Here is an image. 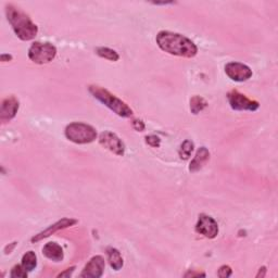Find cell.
Returning <instances> with one entry per match:
<instances>
[{
	"label": "cell",
	"mask_w": 278,
	"mask_h": 278,
	"mask_svg": "<svg viewBox=\"0 0 278 278\" xmlns=\"http://www.w3.org/2000/svg\"><path fill=\"white\" fill-rule=\"evenodd\" d=\"M156 41L160 49L172 56L193 58L198 53L196 44L191 39L179 33L161 31L157 34Z\"/></svg>",
	"instance_id": "obj_1"
},
{
	"label": "cell",
	"mask_w": 278,
	"mask_h": 278,
	"mask_svg": "<svg viewBox=\"0 0 278 278\" xmlns=\"http://www.w3.org/2000/svg\"><path fill=\"white\" fill-rule=\"evenodd\" d=\"M5 15L15 35L21 40L28 41L36 37L38 27L24 11L9 3L5 4Z\"/></svg>",
	"instance_id": "obj_2"
},
{
	"label": "cell",
	"mask_w": 278,
	"mask_h": 278,
	"mask_svg": "<svg viewBox=\"0 0 278 278\" xmlns=\"http://www.w3.org/2000/svg\"><path fill=\"white\" fill-rule=\"evenodd\" d=\"M88 91L92 93V96L97 99L98 101L104 104L106 108H109L111 111H113L116 115L121 117H131L133 115V110L129 108L126 102H124L123 100L114 96L113 93H111L109 91H106L105 88H102L97 85H92L88 88Z\"/></svg>",
	"instance_id": "obj_3"
},
{
	"label": "cell",
	"mask_w": 278,
	"mask_h": 278,
	"mask_svg": "<svg viewBox=\"0 0 278 278\" xmlns=\"http://www.w3.org/2000/svg\"><path fill=\"white\" fill-rule=\"evenodd\" d=\"M66 137L78 145L91 144L97 139V131L90 124L82 122H73L69 124L64 131Z\"/></svg>",
	"instance_id": "obj_4"
},
{
	"label": "cell",
	"mask_w": 278,
	"mask_h": 278,
	"mask_svg": "<svg viewBox=\"0 0 278 278\" xmlns=\"http://www.w3.org/2000/svg\"><path fill=\"white\" fill-rule=\"evenodd\" d=\"M57 56V48L51 43L35 41L28 49L29 60L36 64H46L51 62Z\"/></svg>",
	"instance_id": "obj_5"
},
{
	"label": "cell",
	"mask_w": 278,
	"mask_h": 278,
	"mask_svg": "<svg viewBox=\"0 0 278 278\" xmlns=\"http://www.w3.org/2000/svg\"><path fill=\"white\" fill-rule=\"evenodd\" d=\"M227 99L230 108L235 111H257L260 103L256 100H251L238 91H230L227 93Z\"/></svg>",
	"instance_id": "obj_6"
},
{
	"label": "cell",
	"mask_w": 278,
	"mask_h": 278,
	"mask_svg": "<svg viewBox=\"0 0 278 278\" xmlns=\"http://www.w3.org/2000/svg\"><path fill=\"white\" fill-rule=\"evenodd\" d=\"M99 144L101 145L106 150L114 153V155L122 157L125 153V145L120 139L117 135L112 132H102L99 135Z\"/></svg>",
	"instance_id": "obj_7"
},
{
	"label": "cell",
	"mask_w": 278,
	"mask_h": 278,
	"mask_svg": "<svg viewBox=\"0 0 278 278\" xmlns=\"http://www.w3.org/2000/svg\"><path fill=\"white\" fill-rule=\"evenodd\" d=\"M225 73L228 78L235 82H246L253 75L252 70L240 62H229L225 66Z\"/></svg>",
	"instance_id": "obj_8"
},
{
	"label": "cell",
	"mask_w": 278,
	"mask_h": 278,
	"mask_svg": "<svg viewBox=\"0 0 278 278\" xmlns=\"http://www.w3.org/2000/svg\"><path fill=\"white\" fill-rule=\"evenodd\" d=\"M196 232L205 238L213 239L218 235V224L213 217L206 214H200L196 224Z\"/></svg>",
	"instance_id": "obj_9"
},
{
	"label": "cell",
	"mask_w": 278,
	"mask_h": 278,
	"mask_svg": "<svg viewBox=\"0 0 278 278\" xmlns=\"http://www.w3.org/2000/svg\"><path fill=\"white\" fill-rule=\"evenodd\" d=\"M78 223H79V221L74 220V218L64 217V218H62V220L56 222L55 224H52V225H50L48 228L44 229L43 232H40L37 235H35L34 237H32V239H31L32 244H36V242H39L40 240L50 237L51 235L56 234L57 232H59V230H62V229L69 228L71 226H74L75 224H78Z\"/></svg>",
	"instance_id": "obj_10"
},
{
	"label": "cell",
	"mask_w": 278,
	"mask_h": 278,
	"mask_svg": "<svg viewBox=\"0 0 278 278\" xmlns=\"http://www.w3.org/2000/svg\"><path fill=\"white\" fill-rule=\"evenodd\" d=\"M105 269L104 259L101 256L93 257L85 265L84 270L81 273V277L85 278H99L103 275Z\"/></svg>",
	"instance_id": "obj_11"
},
{
	"label": "cell",
	"mask_w": 278,
	"mask_h": 278,
	"mask_svg": "<svg viewBox=\"0 0 278 278\" xmlns=\"http://www.w3.org/2000/svg\"><path fill=\"white\" fill-rule=\"evenodd\" d=\"M20 108V102L14 96L7 97L2 100L1 108H0V121L1 123L10 122L14 119Z\"/></svg>",
	"instance_id": "obj_12"
},
{
	"label": "cell",
	"mask_w": 278,
	"mask_h": 278,
	"mask_svg": "<svg viewBox=\"0 0 278 278\" xmlns=\"http://www.w3.org/2000/svg\"><path fill=\"white\" fill-rule=\"evenodd\" d=\"M210 160V151L205 147H201L200 149L194 155L193 159L191 160L190 165H189V171L191 173H196L198 171L202 169L205 163Z\"/></svg>",
	"instance_id": "obj_13"
},
{
	"label": "cell",
	"mask_w": 278,
	"mask_h": 278,
	"mask_svg": "<svg viewBox=\"0 0 278 278\" xmlns=\"http://www.w3.org/2000/svg\"><path fill=\"white\" fill-rule=\"evenodd\" d=\"M43 254L53 262H61L64 259V252L62 247L57 242H48L43 248Z\"/></svg>",
	"instance_id": "obj_14"
},
{
	"label": "cell",
	"mask_w": 278,
	"mask_h": 278,
	"mask_svg": "<svg viewBox=\"0 0 278 278\" xmlns=\"http://www.w3.org/2000/svg\"><path fill=\"white\" fill-rule=\"evenodd\" d=\"M106 254H108V261L111 269H113L114 271H120L124 264L120 251L115 249V248L110 247L106 249Z\"/></svg>",
	"instance_id": "obj_15"
},
{
	"label": "cell",
	"mask_w": 278,
	"mask_h": 278,
	"mask_svg": "<svg viewBox=\"0 0 278 278\" xmlns=\"http://www.w3.org/2000/svg\"><path fill=\"white\" fill-rule=\"evenodd\" d=\"M22 266L27 272H32L37 266V257L34 251H27L24 256L22 257Z\"/></svg>",
	"instance_id": "obj_16"
},
{
	"label": "cell",
	"mask_w": 278,
	"mask_h": 278,
	"mask_svg": "<svg viewBox=\"0 0 278 278\" xmlns=\"http://www.w3.org/2000/svg\"><path fill=\"white\" fill-rule=\"evenodd\" d=\"M96 53L99 57L106 59V60H109V61L116 62V61H119V59H120L119 53L113 49L108 48V47H98V48L96 49Z\"/></svg>",
	"instance_id": "obj_17"
},
{
	"label": "cell",
	"mask_w": 278,
	"mask_h": 278,
	"mask_svg": "<svg viewBox=\"0 0 278 278\" xmlns=\"http://www.w3.org/2000/svg\"><path fill=\"white\" fill-rule=\"evenodd\" d=\"M206 106H208V102L205 101V99L200 97V96H193L190 99V111L193 114H198L201 111H203Z\"/></svg>",
	"instance_id": "obj_18"
},
{
	"label": "cell",
	"mask_w": 278,
	"mask_h": 278,
	"mask_svg": "<svg viewBox=\"0 0 278 278\" xmlns=\"http://www.w3.org/2000/svg\"><path fill=\"white\" fill-rule=\"evenodd\" d=\"M194 149V145L191 140H185L184 143H183L180 147V150H179V156L182 160H188L190 158L191 153L193 152Z\"/></svg>",
	"instance_id": "obj_19"
},
{
	"label": "cell",
	"mask_w": 278,
	"mask_h": 278,
	"mask_svg": "<svg viewBox=\"0 0 278 278\" xmlns=\"http://www.w3.org/2000/svg\"><path fill=\"white\" fill-rule=\"evenodd\" d=\"M28 272L21 265H14L10 272V277L12 278H26Z\"/></svg>",
	"instance_id": "obj_20"
},
{
	"label": "cell",
	"mask_w": 278,
	"mask_h": 278,
	"mask_svg": "<svg viewBox=\"0 0 278 278\" xmlns=\"http://www.w3.org/2000/svg\"><path fill=\"white\" fill-rule=\"evenodd\" d=\"M146 143L152 148H159L161 146V139L157 135H148L146 136Z\"/></svg>",
	"instance_id": "obj_21"
},
{
	"label": "cell",
	"mask_w": 278,
	"mask_h": 278,
	"mask_svg": "<svg viewBox=\"0 0 278 278\" xmlns=\"http://www.w3.org/2000/svg\"><path fill=\"white\" fill-rule=\"evenodd\" d=\"M217 275L221 278L230 277L233 275V270L230 269V266H228V265H222L220 270H218V272H217Z\"/></svg>",
	"instance_id": "obj_22"
},
{
	"label": "cell",
	"mask_w": 278,
	"mask_h": 278,
	"mask_svg": "<svg viewBox=\"0 0 278 278\" xmlns=\"http://www.w3.org/2000/svg\"><path fill=\"white\" fill-rule=\"evenodd\" d=\"M132 125H133L135 131H137V132H144L145 128H146L145 123L141 120H133Z\"/></svg>",
	"instance_id": "obj_23"
},
{
	"label": "cell",
	"mask_w": 278,
	"mask_h": 278,
	"mask_svg": "<svg viewBox=\"0 0 278 278\" xmlns=\"http://www.w3.org/2000/svg\"><path fill=\"white\" fill-rule=\"evenodd\" d=\"M184 276L185 277H200V276L204 277L205 273H201V272H194V271H188Z\"/></svg>",
	"instance_id": "obj_24"
},
{
	"label": "cell",
	"mask_w": 278,
	"mask_h": 278,
	"mask_svg": "<svg viewBox=\"0 0 278 278\" xmlns=\"http://www.w3.org/2000/svg\"><path fill=\"white\" fill-rule=\"evenodd\" d=\"M75 268L73 266V268H71V269H68L66 272H63V273H60L58 275V277H70L71 275H72V273L74 272Z\"/></svg>",
	"instance_id": "obj_25"
},
{
	"label": "cell",
	"mask_w": 278,
	"mask_h": 278,
	"mask_svg": "<svg viewBox=\"0 0 278 278\" xmlns=\"http://www.w3.org/2000/svg\"><path fill=\"white\" fill-rule=\"evenodd\" d=\"M17 242H12V244H10L9 246H7L4 248V254H10L11 252L13 251V249L15 248Z\"/></svg>",
	"instance_id": "obj_26"
},
{
	"label": "cell",
	"mask_w": 278,
	"mask_h": 278,
	"mask_svg": "<svg viewBox=\"0 0 278 278\" xmlns=\"http://www.w3.org/2000/svg\"><path fill=\"white\" fill-rule=\"evenodd\" d=\"M12 56L11 55H8V53H3V55L0 56V60H1L2 62H8V61H11L12 60Z\"/></svg>",
	"instance_id": "obj_27"
},
{
	"label": "cell",
	"mask_w": 278,
	"mask_h": 278,
	"mask_svg": "<svg viewBox=\"0 0 278 278\" xmlns=\"http://www.w3.org/2000/svg\"><path fill=\"white\" fill-rule=\"evenodd\" d=\"M265 275H266V268H265V266H263V268H261V269L259 270V273L257 274V278L265 277Z\"/></svg>",
	"instance_id": "obj_28"
}]
</instances>
